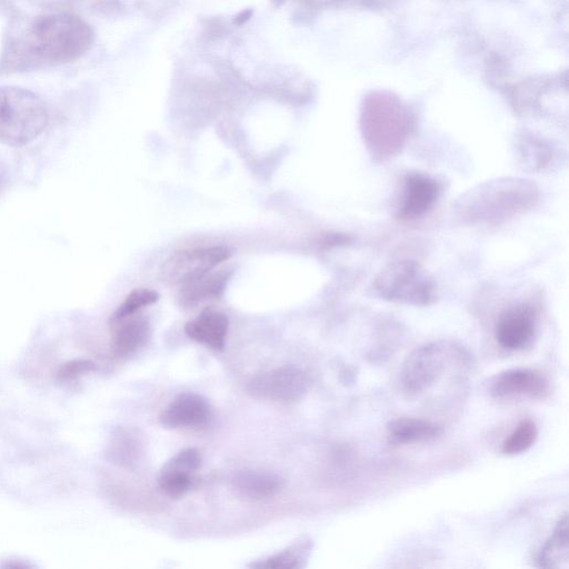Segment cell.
<instances>
[{
  "mask_svg": "<svg viewBox=\"0 0 569 569\" xmlns=\"http://www.w3.org/2000/svg\"><path fill=\"white\" fill-rule=\"evenodd\" d=\"M48 121V109L38 94L16 86L0 87V143L28 144L44 131Z\"/></svg>",
  "mask_w": 569,
  "mask_h": 569,
  "instance_id": "4",
  "label": "cell"
},
{
  "mask_svg": "<svg viewBox=\"0 0 569 569\" xmlns=\"http://www.w3.org/2000/svg\"><path fill=\"white\" fill-rule=\"evenodd\" d=\"M158 299L159 293L157 291L146 288H137L126 297L122 303L113 312L110 320L117 321L133 316L138 310L154 303Z\"/></svg>",
  "mask_w": 569,
  "mask_h": 569,
  "instance_id": "23",
  "label": "cell"
},
{
  "mask_svg": "<svg viewBox=\"0 0 569 569\" xmlns=\"http://www.w3.org/2000/svg\"><path fill=\"white\" fill-rule=\"evenodd\" d=\"M307 373L295 366H283L256 377L250 383V392L277 402H295L308 390Z\"/></svg>",
  "mask_w": 569,
  "mask_h": 569,
  "instance_id": "8",
  "label": "cell"
},
{
  "mask_svg": "<svg viewBox=\"0 0 569 569\" xmlns=\"http://www.w3.org/2000/svg\"><path fill=\"white\" fill-rule=\"evenodd\" d=\"M209 419L210 406L207 399L194 392L178 395L160 416L161 425L169 429L202 427Z\"/></svg>",
  "mask_w": 569,
  "mask_h": 569,
  "instance_id": "13",
  "label": "cell"
},
{
  "mask_svg": "<svg viewBox=\"0 0 569 569\" xmlns=\"http://www.w3.org/2000/svg\"><path fill=\"white\" fill-rule=\"evenodd\" d=\"M251 10L241 11L234 19V23L242 24L251 17Z\"/></svg>",
  "mask_w": 569,
  "mask_h": 569,
  "instance_id": "26",
  "label": "cell"
},
{
  "mask_svg": "<svg viewBox=\"0 0 569 569\" xmlns=\"http://www.w3.org/2000/svg\"><path fill=\"white\" fill-rule=\"evenodd\" d=\"M228 318L217 311H203L184 326L186 335L211 349L223 350L228 332Z\"/></svg>",
  "mask_w": 569,
  "mask_h": 569,
  "instance_id": "14",
  "label": "cell"
},
{
  "mask_svg": "<svg viewBox=\"0 0 569 569\" xmlns=\"http://www.w3.org/2000/svg\"><path fill=\"white\" fill-rule=\"evenodd\" d=\"M538 438V428L533 420L523 419L503 440L501 451L506 456H516L530 449Z\"/></svg>",
  "mask_w": 569,
  "mask_h": 569,
  "instance_id": "21",
  "label": "cell"
},
{
  "mask_svg": "<svg viewBox=\"0 0 569 569\" xmlns=\"http://www.w3.org/2000/svg\"><path fill=\"white\" fill-rule=\"evenodd\" d=\"M490 392L492 397L502 400L543 399L550 393V381L538 369L511 368L493 377Z\"/></svg>",
  "mask_w": 569,
  "mask_h": 569,
  "instance_id": "10",
  "label": "cell"
},
{
  "mask_svg": "<svg viewBox=\"0 0 569 569\" xmlns=\"http://www.w3.org/2000/svg\"><path fill=\"white\" fill-rule=\"evenodd\" d=\"M369 290L379 299L417 307L432 305L438 297L435 279L419 262L410 259L387 264Z\"/></svg>",
  "mask_w": 569,
  "mask_h": 569,
  "instance_id": "5",
  "label": "cell"
},
{
  "mask_svg": "<svg viewBox=\"0 0 569 569\" xmlns=\"http://www.w3.org/2000/svg\"><path fill=\"white\" fill-rule=\"evenodd\" d=\"M460 349L447 341H432L413 349L400 368L398 381L401 391L413 397L428 390Z\"/></svg>",
  "mask_w": 569,
  "mask_h": 569,
  "instance_id": "6",
  "label": "cell"
},
{
  "mask_svg": "<svg viewBox=\"0 0 569 569\" xmlns=\"http://www.w3.org/2000/svg\"><path fill=\"white\" fill-rule=\"evenodd\" d=\"M537 323L538 315L532 305H513L499 315L493 329L495 339L503 349L521 350L533 339Z\"/></svg>",
  "mask_w": 569,
  "mask_h": 569,
  "instance_id": "9",
  "label": "cell"
},
{
  "mask_svg": "<svg viewBox=\"0 0 569 569\" xmlns=\"http://www.w3.org/2000/svg\"><path fill=\"white\" fill-rule=\"evenodd\" d=\"M231 271L220 270L181 286V300L193 305L201 300L218 298L222 295Z\"/></svg>",
  "mask_w": 569,
  "mask_h": 569,
  "instance_id": "19",
  "label": "cell"
},
{
  "mask_svg": "<svg viewBox=\"0 0 569 569\" xmlns=\"http://www.w3.org/2000/svg\"><path fill=\"white\" fill-rule=\"evenodd\" d=\"M411 130L407 108L390 94L368 98L361 112V132L370 156L386 161L398 154Z\"/></svg>",
  "mask_w": 569,
  "mask_h": 569,
  "instance_id": "3",
  "label": "cell"
},
{
  "mask_svg": "<svg viewBox=\"0 0 569 569\" xmlns=\"http://www.w3.org/2000/svg\"><path fill=\"white\" fill-rule=\"evenodd\" d=\"M538 187L522 178H499L478 184L457 201V217L469 224H499L533 209Z\"/></svg>",
  "mask_w": 569,
  "mask_h": 569,
  "instance_id": "2",
  "label": "cell"
},
{
  "mask_svg": "<svg viewBox=\"0 0 569 569\" xmlns=\"http://www.w3.org/2000/svg\"><path fill=\"white\" fill-rule=\"evenodd\" d=\"M232 486L242 497L260 500L274 496L281 488V479L271 471L243 470L234 475Z\"/></svg>",
  "mask_w": 569,
  "mask_h": 569,
  "instance_id": "18",
  "label": "cell"
},
{
  "mask_svg": "<svg viewBox=\"0 0 569 569\" xmlns=\"http://www.w3.org/2000/svg\"><path fill=\"white\" fill-rule=\"evenodd\" d=\"M519 147L521 149V156L523 157L525 162H527L528 166H531L533 169L542 168L549 162L551 158L552 151L543 141L523 140V142H519Z\"/></svg>",
  "mask_w": 569,
  "mask_h": 569,
  "instance_id": "24",
  "label": "cell"
},
{
  "mask_svg": "<svg viewBox=\"0 0 569 569\" xmlns=\"http://www.w3.org/2000/svg\"><path fill=\"white\" fill-rule=\"evenodd\" d=\"M312 549L308 538L299 539L286 549L249 565L251 568L293 569L305 567Z\"/></svg>",
  "mask_w": 569,
  "mask_h": 569,
  "instance_id": "20",
  "label": "cell"
},
{
  "mask_svg": "<svg viewBox=\"0 0 569 569\" xmlns=\"http://www.w3.org/2000/svg\"><path fill=\"white\" fill-rule=\"evenodd\" d=\"M440 183L422 172H408L402 181V192L397 217L415 220L428 213L440 197Z\"/></svg>",
  "mask_w": 569,
  "mask_h": 569,
  "instance_id": "11",
  "label": "cell"
},
{
  "mask_svg": "<svg viewBox=\"0 0 569 569\" xmlns=\"http://www.w3.org/2000/svg\"><path fill=\"white\" fill-rule=\"evenodd\" d=\"M286 0H272L276 6H281Z\"/></svg>",
  "mask_w": 569,
  "mask_h": 569,
  "instance_id": "28",
  "label": "cell"
},
{
  "mask_svg": "<svg viewBox=\"0 0 569 569\" xmlns=\"http://www.w3.org/2000/svg\"><path fill=\"white\" fill-rule=\"evenodd\" d=\"M4 181H6V172L3 171V169L0 167V190L2 189L3 184H4Z\"/></svg>",
  "mask_w": 569,
  "mask_h": 569,
  "instance_id": "27",
  "label": "cell"
},
{
  "mask_svg": "<svg viewBox=\"0 0 569 569\" xmlns=\"http://www.w3.org/2000/svg\"><path fill=\"white\" fill-rule=\"evenodd\" d=\"M569 539L568 516L565 511L558 519L551 536L536 557V566L540 568L559 569L568 566Z\"/></svg>",
  "mask_w": 569,
  "mask_h": 569,
  "instance_id": "17",
  "label": "cell"
},
{
  "mask_svg": "<svg viewBox=\"0 0 569 569\" xmlns=\"http://www.w3.org/2000/svg\"><path fill=\"white\" fill-rule=\"evenodd\" d=\"M96 369L94 362L91 360H73L64 363L59 372L58 378L61 381H72L78 379L79 377L87 375Z\"/></svg>",
  "mask_w": 569,
  "mask_h": 569,
  "instance_id": "25",
  "label": "cell"
},
{
  "mask_svg": "<svg viewBox=\"0 0 569 569\" xmlns=\"http://www.w3.org/2000/svg\"><path fill=\"white\" fill-rule=\"evenodd\" d=\"M201 456L196 448H187L170 458L161 468L159 487L171 498L184 496L194 485Z\"/></svg>",
  "mask_w": 569,
  "mask_h": 569,
  "instance_id": "12",
  "label": "cell"
},
{
  "mask_svg": "<svg viewBox=\"0 0 569 569\" xmlns=\"http://www.w3.org/2000/svg\"><path fill=\"white\" fill-rule=\"evenodd\" d=\"M139 455V441L124 430L112 436L108 446L110 460L121 466L133 463Z\"/></svg>",
  "mask_w": 569,
  "mask_h": 569,
  "instance_id": "22",
  "label": "cell"
},
{
  "mask_svg": "<svg viewBox=\"0 0 569 569\" xmlns=\"http://www.w3.org/2000/svg\"><path fill=\"white\" fill-rule=\"evenodd\" d=\"M93 39L91 27L78 16L43 14L8 44L1 62L8 72L68 63L83 56L91 48Z\"/></svg>",
  "mask_w": 569,
  "mask_h": 569,
  "instance_id": "1",
  "label": "cell"
},
{
  "mask_svg": "<svg viewBox=\"0 0 569 569\" xmlns=\"http://www.w3.org/2000/svg\"><path fill=\"white\" fill-rule=\"evenodd\" d=\"M113 327L112 351L123 358L136 352L150 337V326L146 319L133 316L111 321Z\"/></svg>",
  "mask_w": 569,
  "mask_h": 569,
  "instance_id": "16",
  "label": "cell"
},
{
  "mask_svg": "<svg viewBox=\"0 0 569 569\" xmlns=\"http://www.w3.org/2000/svg\"><path fill=\"white\" fill-rule=\"evenodd\" d=\"M442 433L440 425L415 417H401L387 423V435L392 443L411 445L435 440Z\"/></svg>",
  "mask_w": 569,
  "mask_h": 569,
  "instance_id": "15",
  "label": "cell"
},
{
  "mask_svg": "<svg viewBox=\"0 0 569 569\" xmlns=\"http://www.w3.org/2000/svg\"><path fill=\"white\" fill-rule=\"evenodd\" d=\"M230 257L226 247L191 248L172 253L162 264L163 281L183 286L210 272Z\"/></svg>",
  "mask_w": 569,
  "mask_h": 569,
  "instance_id": "7",
  "label": "cell"
}]
</instances>
